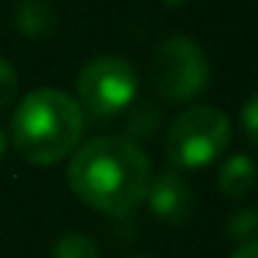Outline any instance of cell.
<instances>
[{
    "instance_id": "cell-5",
    "label": "cell",
    "mask_w": 258,
    "mask_h": 258,
    "mask_svg": "<svg viewBox=\"0 0 258 258\" xmlns=\"http://www.w3.org/2000/svg\"><path fill=\"white\" fill-rule=\"evenodd\" d=\"M139 92V75L134 64L119 56H97L78 75V103L95 119H111L122 114Z\"/></svg>"
},
{
    "instance_id": "cell-4",
    "label": "cell",
    "mask_w": 258,
    "mask_h": 258,
    "mask_svg": "<svg viewBox=\"0 0 258 258\" xmlns=\"http://www.w3.org/2000/svg\"><path fill=\"white\" fill-rule=\"evenodd\" d=\"M150 81L164 100L189 103L208 86L211 64L203 47L189 36H169L153 50Z\"/></svg>"
},
{
    "instance_id": "cell-13",
    "label": "cell",
    "mask_w": 258,
    "mask_h": 258,
    "mask_svg": "<svg viewBox=\"0 0 258 258\" xmlns=\"http://www.w3.org/2000/svg\"><path fill=\"white\" fill-rule=\"evenodd\" d=\"M241 128H244V136L252 147H258V92L244 103L241 108Z\"/></svg>"
},
{
    "instance_id": "cell-8",
    "label": "cell",
    "mask_w": 258,
    "mask_h": 258,
    "mask_svg": "<svg viewBox=\"0 0 258 258\" xmlns=\"http://www.w3.org/2000/svg\"><path fill=\"white\" fill-rule=\"evenodd\" d=\"M56 12L50 9L47 0H20L17 12H14V28L23 36L31 39H42V36H50L56 31Z\"/></svg>"
},
{
    "instance_id": "cell-11",
    "label": "cell",
    "mask_w": 258,
    "mask_h": 258,
    "mask_svg": "<svg viewBox=\"0 0 258 258\" xmlns=\"http://www.w3.org/2000/svg\"><path fill=\"white\" fill-rule=\"evenodd\" d=\"M225 230H228V239L239 241V244L252 241L258 236V211L255 208H239V211H233L228 225H225Z\"/></svg>"
},
{
    "instance_id": "cell-1",
    "label": "cell",
    "mask_w": 258,
    "mask_h": 258,
    "mask_svg": "<svg viewBox=\"0 0 258 258\" xmlns=\"http://www.w3.org/2000/svg\"><path fill=\"white\" fill-rule=\"evenodd\" d=\"M150 180V158L125 136H100L86 142L67 167L73 195L108 217H125L134 211L147 197Z\"/></svg>"
},
{
    "instance_id": "cell-16",
    "label": "cell",
    "mask_w": 258,
    "mask_h": 258,
    "mask_svg": "<svg viewBox=\"0 0 258 258\" xmlns=\"http://www.w3.org/2000/svg\"><path fill=\"white\" fill-rule=\"evenodd\" d=\"M3 150H6V136H3V131H0V156H3Z\"/></svg>"
},
{
    "instance_id": "cell-15",
    "label": "cell",
    "mask_w": 258,
    "mask_h": 258,
    "mask_svg": "<svg viewBox=\"0 0 258 258\" xmlns=\"http://www.w3.org/2000/svg\"><path fill=\"white\" fill-rule=\"evenodd\" d=\"M186 3H191V0H164V6H169V9H180Z\"/></svg>"
},
{
    "instance_id": "cell-2",
    "label": "cell",
    "mask_w": 258,
    "mask_h": 258,
    "mask_svg": "<svg viewBox=\"0 0 258 258\" xmlns=\"http://www.w3.org/2000/svg\"><path fill=\"white\" fill-rule=\"evenodd\" d=\"M84 134V108L61 89H36L12 117V145L28 164L50 167L75 150Z\"/></svg>"
},
{
    "instance_id": "cell-10",
    "label": "cell",
    "mask_w": 258,
    "mask_h": 258,
    "mask_svg": "<svg viewBox=\"0 0 258 258\" xmlns=\"http://www.w3.org/2000/svg\"><path fill=\"white\" fill-rule=\"evenodd\" d=\"M158 122H161V111L156 106H150V103H142L128 117V134L134 139H150L158 131Z\"/></svg>"
},
{
    "instance_id": "cell-3",
    "label": "cell",
    "mask_w": 258,
    "mask_h": 258,
    "mask_svg": "<svg viewBox=\"0 0 258 258\" xmlns=\"http://www.w3.org/2000/svg\"><path fill=\"white\" fill-rule=\"evenodd\" d=\"M230 119L217 106H191L169 125L167 158L175 169H203L230 145Z\"/></svg>"
},
{
    "instance_id": "cell-12",
    "label": "cell",
    "mask_w": 258,
    "mask_h": 258,
    "mask_svg": "<svg viewBox=\"0 0 258 258\" xmlns=\"http://www.w3.org/2000/svg\"><path fill=\"white\" fill-rule=\"evenodd\" d=\"M17 86H20V81H17L14 67L6 61V58H0V111L14 103V97H17Z\"/></svg>"
},
{
    "instance_id": "cell-17",
    "label": "cell",
    "mask_w": 258,
    "mask_h": 258,
    "mask_svg": "<svg viewBox=\"0 0 258 258\" xmlns=\"http://www.w3.org/2000/svg\"><path fill=\"white\" fill-rule=\"evenodd\" d=\"M134 258H153V255H134Z\"/></svg>"
},
{
    "instance_id": "cell-7",
    "label": "cell",
    "mask_w": 258,
    "mask_h": 258,
    "mask_svg": "<svg viewBox=\"0 0 258 258\" xmlns=\"http://www.w3.org/2000/svg\"><path fill=\"white\" fill-rule=\"evenodd\" d=\"M255 183H258V167L244 153H236V156L225 158L217 169V186L225 197L241 200V197H247L255 189Z\"/></svg>"
},
{
    "instance_id": "cell-6",
    "label": "cell",
    "mask_w": 258,
    "mask_h": 258,
    "mask_svg": "<svg viewBox=\"0 0 258 258\" xmlns=\"http://www.w3.org/2000/svg\"><path fill=\"white\" fill-rule=\"evenodd\" d=\"M145 200L150 203V211L167 225H183L195 214V189L175 167L158 172L150 180Z\"/></svg>"
},
{
    "instance_id": "cell-14",
    "label": "cell",
    "mask_w": 258,
    "mask_h": 258,
    "mask_svg": "<svg viewBox=\"0 0 258 258\" xmlns=\"http://www.w3.org/2000/svg\"><path fill=\"white\" fill-rule=\"evenodd\" d=\"M233 258H258V239L239 244V247H236V252H233Z\"/></svg>"
},
{
    "instance_id": "cell-9",
    "label": "cell",
    "mask_w": 258,
    "mask_h": 258,
    "mask_svg": "<svg viewBox=\"0 0 258 258\" xmlns=\"http://www.w3.org/2000/svg\"><path fill=\"white\" fill-rule=\"evenodd\" d=\"M53 258H100V247L89 233H64L53 244Z\"/></svg>"
}]
</instances>
